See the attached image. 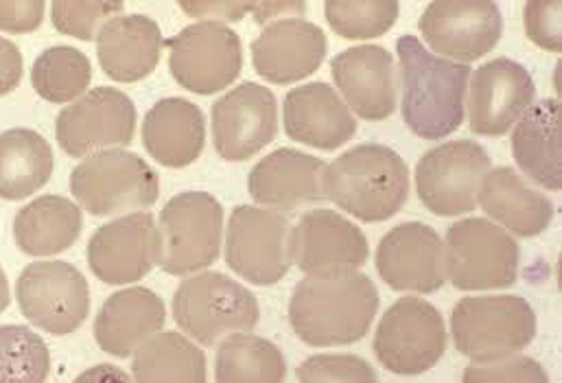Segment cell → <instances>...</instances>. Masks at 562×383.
<instances>
[{"mask_svg": "<svg viewBox=\"0 0 562 383\" xmlns=\"http://www.w3.org/2000/svg\"><path fill=\"white\" fill-rule=\"evenodd\" d=\"M88 266L105 285L145 279L160 261V233L147 211L123 215L101 226L88 241Z\"/></svg>", "mask_w": 562, "mask_h": 383, "instance_id": "obj_18", "label": "cell"}, {"mask_svg": "<svg viewBox=\"0 0 562 383\" xmlns=\"http://www.w3.org/2000/svg\"><path fill=\"white\" fill-rule=\"evenodd\" d=\"M167 309L158 294L147 288H130L112 294L94 318L97 345L114 356L130 358L149 338L162 331Z\"/></svg>", "mask_w": 562, "mask_h": 383, "instance_id": "obj_26", "label": "cell"}, {"mask_svg": "<svg viewBox=\"0 0 562 383\" xmlns=\"http://www.w3.org/2000/svg\"><path fill=\"white\" fill-rule=\"evenodd\" d=\"M180 7L189 15L204 18V22H217V20L237 22L255 9V2H180Z\"/></svg>", "mask_w": 562, "mask_h": 383, "instance_id": "obj_42", "label": "cell"}, {"mask_svg": "<svg viewBox=\"0 0 562 383\" xmlns=\"http://www.w3.org/2000/svg\"><path fill=\"white\" fill-rule=\"evenodd\" d=\"M425 42L458 64L488 55L502 40L504 15L497 2H431L420 15Z\"/></svg>", "mask_w": 562, "mask_h": 383, "instance_id": "obj_19", "label": "cell"}, {"mask_svg": "<svg viewBox=\"0 0 562 383\" xmlns=\"http://www.w3.org/2000/svg\"><path fill=\"white\" fill-rule=\"evenodd\" d=\"M398 2L370 0V2H326L324 15L330 29L346 40H370L385 35L396 18Z\"/></svg>", "mask_w": 562, "mask_h": 383, "instance_id": "obj_36", "label": "cell"}, {"mask_svg": "<svg viewBox=\"0 0 562 383\" xmlns=\"http://www.w3.org/2000/svg\"><path fill=\"white\" fill-rule=\"evenodd\" d=\"M136 132V105L116 88H94L57 114L55 136L72 158L125 147Z\"/></svg>", "mask_w": 562, "mask_h": 383, "instance_id": "obj_14", "label": "cell"}, {"mask_svg": "<svg viewBox=\"0 0 562 383\" xmlns=\"http://www.w3.org/2000/svg\"><path fill=\"white\" fill-rule=\"evenodd\" d=\"M326 162L311 154L281 147L255 165L248 191L259 206L272 211H295L324 202Z\"/></svg>", "mask_w": 562, "mask_h": 383, "instance_id": "obj_24", "label": "cell"}, {"mask_svg": "<svg viewBox=\"0 0 562 383\" xmlns=\"http://www.w3.org/2000/svg\"><path fill=\"white\" fill-rule=\"evenodd\" d=\"M50 373L46 342L24 325H0V383H44Z\"/></svg>", "mask_w": 562, "mask_h": 383, "instance_id": "obj_35", "label": "cell"}, {"mask_svg": "<svg viewBox=\"0 0 562 383\" xmlns=\"http://www.w3.org/2000/svg\"><path fill=\"white\" fill-rule=\"evenodd\" d=\"M81 209L64 195H42L18 211L13 239L29 257H53L68 250L81 235Z\"/></svg>", "mask_w": 562, "mask_h": 383, "instance_id": "obj_30", "label": "cell"}, {"mask_svg": "<svg viewBox=\"0 0 562 383\" xmlns=\"http://www.w3.org/2000/svg\"><path fill=\"white\" fill-rule=\"evenodd\" d=\"M456 349L473 364L521 353L537 336V314L524 296H464L451 314Z\"/></svg>", "mask_w": 562, "mask_h": 383, "instance_id": "obj_5", "label": "cell"}, {"mask_svg": "<svg viewBox=\"0 0 562 383\" xmlns=\"http://www.w3.org/2000/svg\"><path fill=\"white\" fill-rule=\"evenodd\" d=\"M55 156L42 134L13 127L0 134V200H24L53 176Z\"/></svg>", "mask_w": 562, "mask_h": 383, "instance_id": "obj_31", "label": "cell"}, {"mask_svg": "<svg viewBox=\"0 0 562 383\" xmlns=\"http://www.w3.org/2000/svg\"><path fill=\"white\" fill-rule=\"evenodd\" d=\"M279 134L277 94L257 81H244L213 105V143L228 162L261 154Z\"/></svg>", "mask_w": 562, "mask_h": 383, "instance_id": "obj_16", "label": "cell"}, {"mask_svg": "<svg viewBox=\"0 0 562 383\" xmlns=\"http://www.w3.org/2000/svg\"><path fill=\"white\" fill-rule=\"evenodd\" d=\"M24 59L20 48L0 35V97L13 92L22 81Z\"/></svg>", "mask_w": 562, "mask_h": 383, "instance_id": "obj_43", "label": "cell"}, {"mask_svg": "<svg viewBox=\"0 0 562 383\" xmlns=\"http://www.w3.org/2000/svg\"><path fill=\"white\" fill-rule=\"evenodd\" d=\"M44 2H0V31L31 33L44 20Z\"/></svg>", "mask_w": 562, "mask_h": 383, "instance_id": "obj_41", "label": "cell"}, {"mask_svg": "<svg viewBox=\"0 0 562 383\" xmlns=\"http://www.w3.org/2000/svg\"><path fill=\"white\" fill-rule=\"evenodd\" d=\"M92 81L90 59L72 46L46 48L31 68L35 92L50 103H72L81 99Z\"/></svg>", "mask_w": 562, "mask_h": 383, "instance_id": "obj_34", "label": "cell"}, {"mask_svg": "<svg viewBox=\"0 0 562 383\" xmlns=\"http://www.w3.org/2000/svg\"><path fill=\"white\" fill-rule=\"evenodd\" d=\"M469 88L471 132L488 138L506 136L537 99L530 70L508 57H497L475 68Z\"/></svg>", "mask_w": 562, "mask_h": 383, "instance_id": "obj_17", "label": "cell"}, {"mask_svg": "<svg viewBox=\"0 0 562 383\" xmlns=\"http://www.w3.org/2000/svg\"><path fill=\"white\" fill-rule=\"evenodd\" d=\"M22 316L50 336L75 334L90 314L86 277L66 261L29 263L15 283Z\"/></svg>", "mask_w": 562, "mask_h": 383, "instance_id": "obj_12", "label": "cell"}, {"mask_svg": "<svg viewBox=\"0 0 562 383\" xmlns=\"http://www.w3.org/2000/svg\"><path fill=\"white\" fill-rule=\"evenodd\" d=\"M160 261L171 277H193L211 268L224 244V209L206 191H184L160 211Z\"/></svg>", "mask_w": 562, "mask_h": 383, "instance_id": "obj_7", "label": "cell"}, {"mask_svg": "<svg viewBox=\"0 0 562 383\" xmlns=\"http://www.w3.org/2000/svg\"><path fill=\"white\" fill-rule=\"evenodd\" d=\"M477 204L506 233L526 239L543 235L554 219L552 200L543 191L532 189L521 173L510 167L488 171Z\"/></svg>", "mask_w": 562, "mask_h": 383, "instance_id": "obj_28", "label": "cell"}, {"mask_svg": "<svg viewBox=\"0 0 562 383\" xmlns=\"http://www.w3.org/2000/svg\"><path fill=\"white\" fill-rule=\"evenodd\" d=\"M521 250L510 233L484 217H467L447 228L445 272L462 292L506 290L519 274Z\"/></svg>", "mask_w": 562, "mask_h": 383, "instance_id": "obj_8", "label": "cell"}, {"mask_svg": "<svg viewBox=\"0 0 562 383\" xmlns=\"http://www.w3.org/2000/svg\"><path fill=\"white\" fill-rule=\"evenodd\" d=\"M513 156L519 169L548 191L562 189L561 103L543 99L517 121Z\"/></svg>", "mask_w": 562, "mask_h": 383, "instance_id": "obj_29", "label": "cell"}, {"mask_svg": "<svg viewBox=\"0 0 562 383\" xmlns=\"http://www.w3.org/2000/svg\"><path fill=\"white\" fill-rule=\"evenodd\" d=\"M372 349L385 371L403 378L423 375L447 351L445 320L429 301L403 296L379 320Z\"/></svg>", "mask_w": 562, "mask_h": 383, "instance_id": "obj_9", "label": "cell"}, {"mask_svg": "<svg viewBox=\"0 0 562 383\" xmlns=\"http://www.w3.org/2000/svg\"><path fill=\"white\" fill-rule=\"evenodd\" d=\"M491 169V156L477 140H449L418 160L416 193L438 217L467 215L475 211L482 182Z\"/></svg>", "mask_w": 562, "mask_h": 383, "instance_id": "obj_10", "label": "cell"}, {"mask_svg": "<svg viewBox=\"0 0 562 383\" xmlns=\"http://www.w3.org/2000/svg\"><path fill=\"white\" fill-rule=\"evenodd\" d=\"M300 383H379L374 369L359 356L322 353L297 367Z\"/></svg>", "mask_w": 562, "mask_h": 383, "instance_id": "obj_38", "label": "cell"}, {"mask_svg": "<svg viewBox=\"0 0 562 383\" xmlns=\"http://www.w3.org/2000/svg\"><path fill=\"white\" fill-rule=\"evenodd\" d=\"M134 383H206V356L187 336L160 331L134 356Z\"/></svg>", "mask_w": 562, "mask_h": 383, "instance_id": "obj_32", "label": "cell"}, {"mask_svg": "<svg viewBox=\"0 0 562 383\" xmlns=\"http://www.w3.org/2000/svg\"><path fill=\"white\" fill-rule=\"evenodd\" d=\"M162 44V31L149 15H116L97 35V57L110 79L136 83L158 68Z\"/></svg>", "mask_w": 562, "mask_h": 383, "instance_id": "obj_25", "label": "cell"}, {"mask_svg": "<svg viewBox=\"0 0 562 383\" xmlns=\"http://www.w3.org/2000/svg\"><path fill=\"white\" fill-rule=\"evenodd\" d=\"M328 50L326 33L304 18L270 22L252 42L255 70L270 83H297L311 77Z\"/></svg>", "mask_w": 562, "mask_h": 383, "instance_id": "obj_22", "label": "cell"}, {"mask_svg": "<svg viewBox=\"0 0 562 383\" xmlns=\"http://www.w3.org/2000/svg\"><path fill=\"white\" fill-rule=\"evenodd\" d=\"M304 9H306V4L304 2H255V9H252V13H255V20L259 22V24H263V22H270V20H282V13H286L289 11V15H304Z\"/></svg>", "mask_w": 562, "mask_h": 383, "instance_id": "obj_44", "label": "cell"}, {"mask_svg": "<svg viewBox=\"0 0 562 383\" xmlns=\"http://www.w3.org/2000/svg\"><path fill=\"white\" fill-rule=\"evenodd\" d=\"M379 312V290L368 274L302 279L289 303L293 334L308 347H348L363 340Z\"/></svg>", "mask_w": 562, "mask_h": 383, "instance_id": "obj_1", "label": "cell"}, {"mask_svg": "<svg viewBox=\"0 0 562 383\" xmlns=\"http://www.w3.org/2000/svg\"><path fill=\"white\" fill-rule=\"evenodd\" d=\"M462 383H550V375L541 362L526 356H510L506 360L467 367Z\"/></svg>", "mask_w": 562, "mask_h": 383, "instance_id": "obj_39", "label": "cell"}, {"mask_svg": "<svg viewBox=\"0 0 562 383\" xmlns=\"http://www.w3.org/2000/svg\"><path fill=\"white\" fill-rule=\"evenodd\" d=\"M324 198L366 224H379L405 206L409 169L401 154L366 143L337 156L324 171Z\"/></svg>", "mask_w": 562, "mask_h": 383, "instance_id": "obj_3", "label": "cell"}, {"mask_svg": "<svg viewBox=\"0 0 562 383\" xmlns=\"http://www.w3.org/2000/svg\"><path fill=\"white\" fill-rule=\"evenodd\" d=\"M167 48L173 79L195 94L228 88L244 68L241 37L222 22L189 24L167 40Z\"/></svg>", "mask_w": 562, "mask_h": 383, "instance_id": "obj_13", "label": "cell"}, {"mask_svg": "<svg viewBox=\"0 0 562 383\" xmlns=\"http://www.w3.org/2000/svg\"><path fill=\"white\" fill-rule=\"evenodd\" d=\"M282 116L291 140L322 151L339 149L357 134L350 108L326 81L291 88L284 97Z\"/></svg>", "mask_w": 562, "mask_h": 383, "instance_id": "obj_23", "label": "cell"}, {"mask_svg": "<svg viewBox=\"0 0 562 383\" xmlns=\"http://www.w3.org/2000/svg\"><path fill=\"white\" fill-rule=\"evenodd\" d=\"M72 383H134L130 375L112 364H97L88 371H83Z\"/></svg>", "mask_w": 562, "mask_h": 383, "instance_id": "obj_45", "label": "cell"}, {"mask_svg": "<svg viewBox=\"0 0 562 383\" xmlns=\"http://www.w3.org/2000/svg\"><path fill=\"white\" fill-rule=\"evenodd\" d=\"M291 257L313 279L352 274L368 263L370 248L359 226L330 209L304 213L291 233Z\"/></svg>", "mask_w": 562, "mask_h": 383, "instance_id": "obj_15", "label": "cell"}, {"mask_svg": "<svg viewBox=\"0 0 562 383\" xmlns=\"http://www.w3.org/2000/svg\"><path fill=\"white\" fill-rule=\"evenodd\" d=\"M330 75L346 105L363 121H385L398 103L396 64L387 48L361 44L330 61Z\"/></svg>", "mask_w": 562, "mask_h": 383, "instance_id": "obj_21", "label": "cell"}, {"mask_svg": "<svg viewBox=\"0 0 562 383\" xmlns=\"http://www.w3.org/2000/svg\"><path fill=\"white\" fill-rule=\"evenodd\" d=\"M562 4L559 0H532L524 9V24L528 37L552 53H561Z\"/></svg>", "mask_w": 562, "mask_h": 383, "instance_id": "obj_40", "label": "cell"}, {"mask_svg": "<svg viewBox=\"0 0 562 383\" xmlns=\"http://www.w3.org/2000/svg\"><path fill=\"white\" fill-rule=\"evenodd\" d=\"M143 145L162 167L182 169L193 165L206 145L204 112L189 99H160L145 114Z\"/></svg>", "mask_w": 562, "mask_h": 383, "instance_id": "obj_27", "label": "cell"}, {"mask_svg": "<svg viewBox=\"0 0 562 383\" xmlns=\"http://www.w3.org/2000/svg\"><path fill=\"white\" fill-rule=\"evenodd\" d=\"M396 53L401 61L403 121L425 140L451 136L464 121L469 64L434 55L416 35L398 37Z\"/></svg>", "mask_w": 562, "mask_h": 383, "instance_id": "obj_2", "label": "cell"}, {"mask_svg": "<svg viewBox=\"0 0 562 383\" xmlns=\"http://www.w3.org/2000/svg\"><path fill=\"white\" fill-rule=\"evenodd\" d=\"M125 2H53V26L81 42L97 40L99 31L116 15H121Z\"/></svg>", "mask_w": 562, "mask_h": 383, "instance_id": "obj_37", "label": "cell"}, {"mask_svg": "<svg viewBox=\"0 0 562 383\" xmlns=\"http://www.w3.org/2000/svg\"><path fill=\"white\" fill-rule=\"evenodd\" d=\"M9 301H11V294H9V281H7L4 270L0 268V314L9 307Z\"/></svg>", "mask_w": 562, "mask_h": 383, "instance_id": "obj_46", "label": "cell"}, {"mask_svg": "<svg viewBox=\"0 0 562 383\" xmlns=\"http://www.w3.org/2000/svg\"><path fill=\"white\" fill-rule=\"evenodd\" d=\"M180 331L202 347H217L233 334H250L261 320L257 296L222 272L184 279L173 296Z\"/></svg>", "mask_w": 562, "mask_h": 383, "instance_id": "obj_4", "label": "cell"}, {"mask_svg": "<svg viewBox=\"0 0 562 383\" xmlns=\"http://www.w3.org/2000/svg\"><path fill=\"white\" fill-rule=\"evenodd\" d=\"M376 272L396 292L436 294L447 283L445 244L440 235L423 222L394 226L379 241Z\"/></svg>", "mask_w": 562, "mask_h": 383, "instance_id": "obj_20", "label": "cell"}, {"mask_svg": "<svg viewBox=\"0 0 562 383\" xmlns=\"http://www.w3.org/2000/svg\"><path fill=\"white\" fill-rule=\"evenodd\" d=\"M70 193L94 217H123L158 202L160 178L145 158L125 149H105L72 169Z\"/></svg>", "mask_w": 562, "mask_h": 383, "instance_id": "obj_6", "label": "cell"}, {"mask_svg": "<svg viewBox=\"0 0 562 383\" xmlns=\"http://www.w3.org/2000/svg\"><path fill=\"white\" fill-rule=\"evenodd\" d=\"M286 362L281 349L255 334H233L220 342L215 360L217 383H282Z\"/></svg>", "mask_w": 562, "mask_h": 383, "instance_id": "obj_33", "label": "cell"}, {"mask_svg": "<svg viewBox=\"0 0 562 383\" xmlns=\"http://www.w3.org/2000/svg\"><path fill=\"white\" fill-rule=\"evenodd\" d=\"M291 219L263 206H237L228 219L226 263L252 285H277L293 266Z\"/></svg>", "mask_w": 562, "mask_h": 383, "instance_id": "obj_11", "label": "cell"}]
</instances>
